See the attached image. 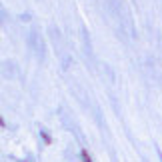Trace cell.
Segmentation results:
<instances>
[{
	"label": "cell",
	"instance_id": "obj_4",
	"mask_svg": "<svg viewBox=\"0 0 162 162\" xmlns=\"http://www.w3.org/2000/svg\"><path fill=\"white\" fill-rule=\"evenodd\" d=\"M156 152H158V158H160V162H162V150H160V148H156Z\"/></svg>",
	"mask_w": 162,
	"mask_h": 162
},
{
	"label": "cell",
	"instance_id": "obj_1",
	"mask_svg": "<svg viewBox=\"0 0 162 162\" xmlns=\"http://www.w3.org/2000/svg\"><path fill=\"white\" fill-rule=\"evenodd\" d=\"M28 46H30V50H32L40 60H44V56H46V48H44L42 36L36 32V30H32V32L28 34Z\"/></svg>",
	"mask_w": 162,
	"mask_h": 162
},
{
	"label": "cell",
	"instance_id": "obj_5",
	"mask_svg": "<svg viewBox=\"0 0 162 162\" xmlns=\"http://www.w3.org/2000/svg\"><path fill=\"white\" fill-rule=\"evenodd\" d=\"M0 126H4V120H2V118H0Z\"/></svg>",
	"mask_w": 162,
	"mask_h": 162
},
{
	"label": "cell",
	"instance_id": "obj_2",
	"mask_svg": "<svg viewBox=\"0 0 162 162\" xmlns=\"http://www.w3.org/2000/svg\"><path fill=\"white\" fill-rule=\"evenodd\" d=\"M50 38H52V42H54L56 54H58V56L62 58V62H64V68H68V58L64 56V46H62V36H60V32H58L54 26H50Z\"/></svg>",
	"mask_w": 162,
	"mask_h": 162
},
{
	"label": "cell",
	"instance_id": "obj_3",
	"mask_svg": "<svg viewBox=\"0 0 162 162\" xmlns=\"http://www.w3.org/2000/svg\"><path fill=\"white\" fill-rule=\"evenodd\" d=\"M4 20H6V10H4V8H2V4H0V24H2Z\"/></svg>",
	"mask_w": 162,
	"mask_h": 162
}]
</instances>
